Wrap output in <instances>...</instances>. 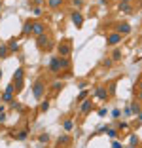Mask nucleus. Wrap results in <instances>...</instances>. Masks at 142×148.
Here are the masks:
<instances>
[{
  "mask_svg": "<svg viewBox=\"0 0 142 148\" xmlns=\"http://www.w3.org/2000/svg\"><path fill=\"white\" fill-rule=\"evenodd\" d=\"M23 76H25L23 69H17V70H15V74H13V84H15V91H21V87H23Z\"/></svg>",
  "mask_w": 142,
  "mask_h": 148,
  "instance_id": "nucleus-2",
  "label": "nucleus"
},
{
  "mask_svg": "<svg viewBox=\"0 0 142 148\" xmlns=\"http://www.w3.org/2000/svg\"><path fill=\"white\" fill-rule=\"evenodd\" d=\"M138 97H140V99H142V86H140V93H138Z\"/></svg>",
  "mask_w": 142,
  "mask_h": 148,
  "instance_id": "nucleus-38",
  "label": "nucleus"
},
{
  "mask_svg": "<svg viewBox=\"0 0 142 148\" xmlns=\"http://www.w3.org/2000/svg\"><path fill=\"white\" fill-rule=\"evenodd\" d=\"M12 108L13 110H23V106H21V103H17V101H12Z\"/></svg>",
  "mask_w": 142,
  "mask_h": 148,
  "instance_id": "nucleus-24",
  "label": "nucleus"
},
{
  "mask_svg": "<svg viewBox=\"0 0 142 148\" xmlns=\"http://www.w3.org/2000/svg\"><path fill=\"white\" fill-rule=\"evenodd\" d=\"M0 10H2V0H0Z\"/></svg>",
  "mask_w": 142,
  "mask_h": 148,
  "instance_id": "nucleus-39",
  "label": "nucleus"
},
{
  "mask_svg": "<svg viewBox=\"0 0 142 148\" xmlns=\"http://www.w3.org/2000/svg\"><path fill=\"white\" fill-rule=\"evenodd\" d=\"M17 48H19V44H17V40H15V38L8 42V49H10V51H17Z\"/></svg>",
  "mask_w": 142,
  "mask_h": 148,
  "instance_id": "nucleus-14",
  "label": "nucleus"
},
{
  "mask_svg": "<svg viewBox=\"0 0 142 148\" xmlns=\"http://www.w3.org/2000/svg\"><path fill=\"white\" fill-rule=\"evenodd\" d=\"M123 2H131V0H123Z\"/></svg>",
  "mask_w": 142,
  "mask_h": 148,
  "instance_id": "nucleus-41",
  "label": "nucleus"
},
{
  "mask_svg": "<svg viewBox=\"0 0 142 148\" xmlns=\"http://www.w3.org/2000/svg\"><path fill=\"white\" fill-rule=\"evenodd\" d=\"M129 10H131L129 2H121V4H119V12H129Z\"/></svg>",
  "mask_w": 142,
  "mask_h": 148,
  "instance_id": "nucleus-20",
  "label": "nucleus"
},
{
  "mask_svg": "<svg viewBox=\"0 0 142 148\" xmlns=\"http://www.w3.org/2000/svg\"><path fill=\"white\" fill-rule=\"evenodd\" d=\"M0 78H2V70H0Z\"/></svg>",
  "mask_w": 142,
  "mask_h": 148,
  "instance_id": "nucleus-40",
  "label": "nucleus"
},
{
  "mask_svg": "<svg viewBox=\"0 0 142 148\" xmlns=\"http://www.w3.org/2000/svg\"><path fill=\"white\" fill-rule=\"evenodd\" d=\"M44 91H46V84H44V80H36L34 87H32V95L40 101L44 97Z\"/></svg>",
  "mask_w": 142,
  "mask_h": 148,
  "instance_id": "nucleus-1",
  "label": "nucleus"
},
{
  "mask_svg": "<svg viewBox=\"0 0 142 148\" xmlns=\"http://www.w3.org/2000/svg\"><path fill=\"white\" fill-rule=\"evenodd\" d=\"M61 87H63V86H61L59 82H55V84H53V91H57V89H61Z\"/></svg>",
  "mask_w": 142,
  "mask_h": 148,
  "instance_id": "nucleus-31",
  "label": "nucleus"
},
{
  "mask_svg": "<svg viewBox=\"0 0 142 148\" xmlns=\"http://www.w3.org/2000/svg\"><path fill=\"white\" fill-rule=\"evenodd\" d=\"M47 108H49V101H44V103H42V106H40V110H42V112H46Z\"/></svg>",
  "mask_w": 142,
  "mask_h": 148,
  "instance_id": "nucleus-25",
  "label": "nucleus"
},
{
  "mask_svg": "<svg viewBox=\"0 0 142 148\" xmlns=\"http://www.w3.org/2000/svg\"><path fill=\"white\" fill-rule=\"evenodd\" d=\"M131 112H133V114H138V112H140V105H138V103H133V106H131Z\"/></svg>",
  "mask_w": 142,
  "mask_h": 148,
  "instance_id": "nucleus-22",
  "label": "nucleus"
},
{
  "mask_svg": "<svg viewBox=\"0 0 142 148\" xmlns=\"http://www.w3.org/2000/svg\"><path fill=\"white\" fill-rule=\"evenodd\" d=\"M63 127H65L66 131H70V129H72V127H74V122H72V120H66V122L63 123Z\"/></svg>",
  "mask_w": 142,
  "mask_h": 148,
  "instance_id": "nucleus-21",
  "label": "nucleus"
},
{
  "mask_svg": "<svg viewBox=\"0 0 142 148\" xmlns=\"http://www.w3.org/2000/svg\"><path fill=\"white\" fill-rule=\"evenodd\" d=\"M49 72L51 74L61 72V57H51V61H49Z\"/></svg>",
  "mask_w": 142,
  "mask_h": 148,
  "instance_id": "nucleus-4",
  "label": "nucleus"
},
{
  "mask_svg": "<svg viewBox=\"0 0 142 148\" xmlns=\"http://www.w3.org/2000/svg\"><path fill=\"white\" fill-rule=\"evenodd\" d=\"M13 91H15V87H13V84H10V86L6 87V91L2 93V101H12Z\"/></svg>",
  "mask_w": 142,
  "mask_h": 148,
  "instance_id": "nucleus-9",
  "label": "nucleus"
},
{
  "mask_svg": "<svg viewBox=\"0 0 142 148\" xmlns=\"http://www.w3.org/2000/svg\"><path fill=\"white\" fill-rule=\"evenodd\" d=\"M129 148H134V146H129Z\"/></svg>",
  "mask_w": 142,
  "mask_h": 148,
  "instance_id": "nucleus-42",
  "label": "nucleus"
},
{
  "mask_svg": "<svg viewBox=\"0 0 142 148\" xmlns=\"http://www.w3.org/2000/svg\"><path fill=\"white\" fill-rule=\"evenodd\" d=\"M80 110H82V114H89L91 110H93V101H91V99L83 101V103H82V108H80Z\"/></svg>",
  "mask_w": 142,
  "mask_h": 148,
  "instance_id": "nucleus-10",
  "label": "nucleus"
},
{
  "mask_svg": "<svg viewBox=\"0 0 142 148\" xmlns=\"http://www.w3.org/2000/svg\"><path fill=\"white\" fill-rule=\"evenodd\" d=\"M112 148H123V146H121V143H117V140H114V143H112Z\"/></svg>",
  "mask_w": 142,
  "mask_h": 148,
  "instance_id": "nucleus-29",
  "label": "nucleus"
},
{
  "mask_svg": "<svg viewBox=\"0 0 142 148\" xmlns=\"http://www.w3.org/2000/svg\"><path fill=\"white\" fill-rule=\"evenodd\" d=\"M66 143H68V137H61L59 139V144H66Z\"/></svg>",
  "mask_w": 142,
  "mask_h": 148,
  "instance_id": "nucleus-28",
  "label": "nucleus"
},
{
  "mask_svg": "<svg viewBox=\"0 0 142 148\" xmlns=\"http://www.w3.org/2000/svg\"><path fill=\"white\" fill-rule=\"evenodd\" d=\"M68 66H70V61L63 57V59H61V69H68Z\"/></svg>",
  "mask_w": 142,
  "mask_h": 148,
  "instance_id": "nucleus-23",
  "label": "nucleus"
},
{
  "mask_svg": "<svg viewBox=\"0 0 142 148\" xmlns=\"http://www.w3.org/2000/svg\"><path fill=\"white\" fill-rule=\"evenodd\" d=\"M27 135H29V133H27V129H23V131H19L17 135H15V139H17V140H25Z\"/></svg>",
  "mask_w": 142,
  "mask_h": 148,
  "instance_id": "nucleus-18",
  "label": "nucleus"
},
{
  "mask_svg": "<svg viewBox=\"0 0 142 148\" xmlns=\"http://www.w3.org/2000/svg\"><path fill=\"white\" fill-rule=\"evenodd\" d=\"M106 44H108V46H117V44H121V34H117V32H112V34H108Z\"/></svg>",
  "mask_w": 142,
  "mask_h": 148,
  "instance_id": "nucleus-5",
  "label": "nucleus"
},
{
  "mask_svg": "<svg viewBox=\"0 0 142 148\" xmlns=\"http://www.w3.org/2000/svg\"><path fill=\"white\" fill-rule=\"evenodd\" d=\"M119 59H121V49L116 48V49H114V53H112V61H119Z\"/></svg>",
  "mask_w": 142,
  "mask_h": 148,
  "instance_id": "nucleus-15",
  "label": "nucleus"
},
{
  "mask_svg": "<svg viewBox=\"0 0 142 148\" xmlns=\"http://www.w3.org/2000/svg\"><path fill=\"white\" fill-rule=\"evenodd\" d=\"M95 95L99 97V99L106 101V99H108V95H110V93H108L106 89H104V87H97V89H95Z\"/></svg>",
  "mask_w": 142,
  "mask_h": 148,
  "instance_id": "nucleus-11",
  "label": "nucleus"
},
{
  "mask_svg": "<svg viewBox=\"0 0 142 148\" xmlns=\"http://www.w3.org/2000/svg\"><path fill=\"white\" fill-rule=\"evenodd\" d=\"M57 51H59L61 57H68L70 51H72V48H70V44H61L59 48H57Z\"/></svg>",
  "mask_w": 142,
  "mask_h": 148,
  "instance_id": "nucleus-6",
  "label": "nucleus"
},
{
  "mask_svg": "<svg viewBox=\"0 0 142 148\" xmlns=\"http://www.w3.org/2000/svg\"><path fill=\"white\" fill-rule=\"evenodd\" d=\"M112 116H114V118H119V110L116 108V110H114V112H112Z\"/></svg>",
  "mask_w": 142,
  "mask_h": 148,
  "instance_id": "nucleus-35",
  "label": "nucleus"
},
{
  "mask_svg": "<svg viewBox=\"0 0 142 148\" xmlns=\"http://www.w3.org/2000/svg\"><path fill=\"white\" fill-rule=\"evenodd\" d=\"M32 32V23H25L23 25V34H30Z\"/></svg>",
  "mask_w": 142,
  "mask_h": 148,
  "instance_id": "nucleus-16",
  "label": "nucleus"
},
{
  "mask_svg": "<svg viewBox=\"0 0 142 148\" xmlns=\"http://www.w3.org/2000/svg\"><path fill=\"white\" fill-rule=\"evenodd\" d=\"M104 131H106V135L112 137V139H116V137H117V131H116V129H110V127H106Z\"/></svg>",
  "mask_w": 142,
  "mask_h": 148,
  "instance_id": "nucleus-19",
  "label": "nucleus"
},
{
  "mask_svg": "<svg viewBox=\"0 0 142 148\" xmlns=\"http://www.w3.org/2000/svg\"><path fill=\"white\" fill-rule=\"evenodd\" d=\"M102 65H104V66H110V65H112V59H106V61H102Z\"/></svg>",
  "mask_w": 142,
  "mask_h": 148,
  "instance_id": "nucleus-33",
  "label": "nucleus"
},
{
  "mask_svg": "<svg viewBox=\"0 0 142 148\" xmlns=\"http://www.w3.org/2000/svg\"><path fill=\"white\" fill-rule=\"evenodd\" d=\"M137 120H138V122L142 123V112H138V118H137Z\"/></svg>",
  "mask_w": 142,
  "mask_h": 148,
  "instance_id": "nucleus-37",
  "label": "nucleus"
},
{
  "mask_svg": "<svg viewBox=\"0 0 142 148\" xmlns=\"http://www.w3.org/2000/svg\"><path fill=\"white\" fill-rule=\"evenodd\" d=\"M99 116H106V108H100L99 110Z\"/></svg>",
  "mask_w": 142,
  "mask_h": 148,
  "instance_id": "nucleus-34",
  "label": "nucleus"
},
{
  "mask_svg": "<svg viewBox=\"0 0 142 148\" xmlns=\"http://www.w3.org/2000/svg\"><path fill=\"white\" fill-rule=\"evenodd\" d=\"M82 4H83V0H74V6H76V8H80Z\"/></svg>",
  "mask_w": 142,
  "mask_h": 148,
  "instance_id": "nucleus-32",
  "label": "nucleus"
},
{
  "mask_svg": "<svg viewBox=\"0 0 142 148\" xmlns=\"http://www.w3.org/2000/svg\"><path fill=\"white\" fill-rule=\"evenodd\" d=\"M129 32H131V25H127V23L117 25V34H129Z\"/></svg>",
  "mask_w": 142,
  "mask_h": 148,
  "instance_id": "nucleus-12",
  "label": "nucleus"
},
{
  "mask_svg": "<svg viewBox=\"0 0 142 148\" xmlns=\"http://www.w3.org/2000/svg\"><path fill=\"white\" fill-rule=\"evenodd\" d=\"M32 2H34L36 6H40V4H42V2H44V0H32Z\"/></svg>",
  "mask_w": 142,
  "mask_h": 148,
  "instance_id": "nucleus-36",
  "label": "nucleus"
},
{
  "mask_svg": "<svg viewBox=\"0 0 142 148\" xmlns=\"http://www.w3.org/2000/svg\"><path fill=\"white\" fill-rule=\"evenodd\" d=\"M85 97H87V91H85V89H83V91H82V93H80V97H78V99L82 101V99H85Z\"/></svg>",
  "mask_w": 142,
  "mask_h": 148,
  "instance_id": "nucleus-30",
  "label": "nucleus"
},
{
  "mask_svg": "<svg viewBox=\"0 0 142 148\" xmlns=\"http://www.w3.org/2000/svg\"><path fill=\"white\" fill-rule=\"evenodd\" d=\"M10 49H8V44H0V59H4V57H8Z\"/></svg>",
  "mask_w": 142,
  "mask_h": 148,
  "instance_id": "nucleus-13",
  "label": "nucleus"
},
{
  "mask_svg": "<svg viewBox=\"0 0 142 148\" xmlns=\"http://www.w3.org/2000/svg\"><path fill=\"white\" fill-rule=\"evenodd\" d=\"M44 32H46V25H44V23H32V34L40 36V34H44Z\"/></svg>",
  "mask_w": 142,
  "mask_h": 148,
  "instance_id": "nucleus-7",
  "label": "nucleus"
},
{
  "mask_svg": "<svg viewBox=\"0 0 142 148\" xmlns=\"http://www.w3.org/2000/svg\"><path fill=\"white\" fill-rule=\"evenodd\" d=\"M47 4H49V8H59L63 4V0H47Z\"/></svg>",
  "mask_w": 142,
  "mask_h": 148,
  "instance_id": "nucleus-17",
  "label": "nucleus"
},
{
  "mask_svg": "<svg viewBox=\"0 0 142 148\" xmlns=\"http://www.w3.org/2000/svg\"><path fill=\"white\" fill-rule=\"evenodd\" d=\"M129 143H131V146H134V144H138V139H137V135H131Z\"/></svg>",
  "mask_w": 142,
  "mask_h": 148,
  "instance_id": "nucleus-26",
  "label": "nucleus"
},
{
  "mask_svg": "<svg viewBox=\"0 0 142 148\" xmlns=\"http://www.w3.org/2000/svg\"><path fill=\"white\" fill-rule=\"evenodd\" d=\"M38 48L40 49H49L51 48V40H49V36H47L46 32L38 36Z\"/></svg>",
  "mask_w": 142,
  "mask_h": 148,
  "instance_id": "nucleus-3",
  "label": "nucleus"
},
{
  "mask_svg": "<svg viewBox=\"0 0 142 148\" xmlns=\"http://www.w3.org/2000/svg\"><path fill=\"white\" fill-rule=\"evenodd\" d=\"M38 140H40V143L44 144V143H47V140H49V137H47L46 133H44V135H40V139H38Z\"/></svg>",
  "mask_w": 142,
  "mask_h": 148,
  "instance_id": "nucleus-27",
  "label": "nucleus"
},
{
  "mask_svg": "<svg viewBox=\"0 0 142 148\" xmlns=\"http://www.w3.org/2000/svg\"><path fill=\"white\" fill-rule=\"evenodd\" d=\"M72 23L78 27V29H80V27L83 25V15L80 12H72Z\"/></svg>",
  "mask_w": 142,
  "mask_h": 148,
  "instance_id": "nucleus-8",
  "label": "nucleus"
}]
</instances>
